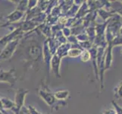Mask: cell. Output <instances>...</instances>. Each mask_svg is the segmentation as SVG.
I'll return each mask as SVG.
<instances>
[{
	"instance_id": "11",
	"label": "cell",
	"mask_w": 122,
	"mask_h": 114,
	"mask_svg": "<svg viewBox=\"0 0 122 114\" xmlns=\"http://www.w3.org/2000/svg\"><path fill=\"white\" fill-rule=\"evenodd\" d=\"M81 60L83 62H86L90 60V53L86 49H84L81 54Z\"/></svg>"
},
{
	"instance_id": "15",
	"label": "cell",
	"mask_w": 122,
	"mask_h": 114,
	"mask_svg": "<svg viewBox=\"0 0 122 114\" xmlns=\"http://www.w3.org/2000/svg\"><path fill=\"white\" fill-rule=\"evenodd\" d=\"M121 53L122 54V47H121Z\"/></svg>"
},
{
	"instance_id": "7",
	"label": "cell",
	"mask_w": 122,
	"mask_h": 114,
	"mask_svg": "<svg viewBox=\"0 0 122 114\" xmlns=\"http://www.w3.org/2000/svg\"><path fill=\"white\" fill-rule=\"evenodd\" d=\"M69 95V92L68 91H58L56 94H54L55 98H57L58 100H65L68 96Z\"/></svg>"
},
{
	"instance_id": "2",
	"label": "cell",
	"mask_w": 122,
	"mask_h": 114,
	"mask_svg": "<svg viewBox=\"0 0 122 114\" xmlns=\"http://www.w3.org/2000/svg\"><path fill=\"white\" fill-rule=\"evenodd\" d=\"M15 69H12L8 71H4L3 70H0V81L8 82L11 84H13L15 81L16 78L14 75Z\"/></svg>"
},
{
	"instance_id": "5",
	"label": "cell",
	"mask_w": 122,
	"mask_h": 114,
	"mask_svg": "<svg viewBox=\"0 0 122 114\" xmlns=\"http://www.w3.org/2000/svg\"><path fill=\"white\" fill-rule=\"evenodd\" d=\"M40 95L49 105H52L55 102V96L48 91H40Z\"/></svg>"
},
{
	"instance_id": "13",
	"label": "cell",
	"mask_w": 122,
	"mask_h": 114,
	"mask_svg": "<svg viewBox=\"0 0 122 114\" xmlns=\"http://www.w3.org/2000/svg\"><path fill=\"white\" fill-rule=\"evenodd\" d=\"M28 109H29V113L30 114H40L39 112L35 108H33L32 106H29Z\"/></svg>"
},
{
	"instance_id": "6",
	"label": "cell",
	"mask_w": 122,
	"mask_h": 114,
	"mask_svg": "<svg viewBox=\"0 0 122 114\" xmlns=\"http://www.w3.org/2000/svg\"><path fill=\"white\" fill-rule=\"evenodd\" d=\"M1 102L2 104V107L3 108H5V109H13L15 107V103L11 101L10 100H8L7 98H2L1 99Z\"/></svg>"
},
{
	"instance_id": "4",
	"label": "cell",
	"mask_w": 122,
	"mask_h": 114,
	"mask_svg": "<svg viewBox=\"0 0 122 114\" xmlns=\"http://www.w3.org/2000/svg\"><path fill=\"white\" fill-rule=\"evenodd\" d=\"M18 39H17L8 43L5 49L3 50V52L0 55V60H2V59H5H5L9 58L11 56V55L13 53V51L15 50L17 44H18Z\"/></svg>"
},
{
	"instance_id": "3",
	"label": "cell",
	"mask_w": 122,
	"mask_h": 114,
	"mask_svg": "<svg viewBox=\"0 0 122 114\" xmlns=\"http://www.w3.org/2000/svg\"><path fill=\"white\" fill-rule=\"evenodd\" d=\"M112 43H108V46L105 51V70H108L112 67L113 56H112Z\"/></svg>"
},
{
	"instance_id": "10",
	"label": "cell",
	"mask_w": 122,
	"mask_h": 114,
	"mask_svg": "<svg viewBox=\"0 0 122 114\" xmlns=\"http://www.w3.org/2000/svg\"><path fill=\"white\" fill-rule=\"evenodd\" d=\"M82 53V49L79 48H73L68 51V56L71 57H77Z\"/></svg>"
},
{
	"instance_id": "14",
	"label": "cell",
	"mask_w": 122,
	"mask_h": 114,
	"mask_svg": "<svg viewBox=\"0 0 122 114\" xmlns=\"http://www.w3.org/2000/svg\"><path fill=\"white\" fill-rule=\"evenodd\" d=\"M102 114H117V113H116V111L114 110V109H106Z\"/></svg>"
},
{
	"instance_id": "1",
	"label": "cell",
	"mask_w": 122,
	"mask_h": 114,
	"mask_svg": "<svg viewBox=\"0 0 122 114\" xmlns=\"http://www.w3.org/2000/svg\"><path fill=\"white\" fill-rule=\"evenodd\" d=\"M27 92H28V91H25L23 89H20L19 91H18V92H17L16 97H15V107L13 109H12L16 114H18L19 113L20 108L23 107L24 98H25V96H26V94Z\"/></svg>"
},
{
	"instance_id": "9",
	"label": "cell",
	"mask_w": 122,
	"mask_h": 114,
	"mask_svg": "<svg viewBox=\"0 0 122 114\" xmlns=\"http://www.w3.org/2000/svg\"><path fill=\"white\" fill-rule=\"evenodd\" d=\"M115 97L117 99L122 98V81L118 84V85L115 87Z\"/></svg>"
},
{
	"instance_id": "8",
	"label": "cell",
	"mask_w": 122,
	"mask_h": 114,
	"mask_svg": "<svg viewBox=\"0 0 122 114\" xmlns=\"http://www.w3.org/2000/svg\"><path fill=\"white\" fill-rule=\"evenodd\" d=\"M21 17H22V12L17 11L13 12L12 14H11L9 16H8L7 18L9 19L10 22H15V21L20 19Z\"/></svg>"
},
{
	"instance_id": "12",
	"label": "cell",
	"mask_w": 122,
	"mask_h": 114,
	"mask_svg": "<svg viewBox=\"0 0 122 114\" xmlns=\"http://www.w3.org/2000/svg\"><path fill=\"white\" fill-rule=\"evenodd\" d=\"M113 47L115 46H119V45H122V35L121 34H117L116 37H114V39L112 40V43Z\"/></svg>"
}]
</instances>
